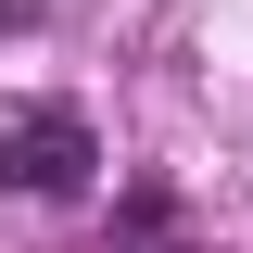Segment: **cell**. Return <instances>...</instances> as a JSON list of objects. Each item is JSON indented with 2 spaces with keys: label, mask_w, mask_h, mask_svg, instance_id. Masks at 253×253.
<instances>
[{
  "label": "cell",
  "mask_w": 253,
  "mask_h": 253,
  "mask_svg": "<svg viewBox=\"0 0 253 253\" xmlns=\"http://www.w3.org/2000/svg\"><path fill=\"white\" fill-rule=\"evenodd\" d=\"M89 165H101V139H89V114H76V101H38V114H13V126H0V177H13V190H38V203L89 190Z\"/></svg>",
  "instance_id": "cell-1"
}]
</instances>
